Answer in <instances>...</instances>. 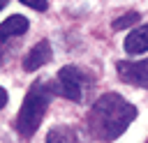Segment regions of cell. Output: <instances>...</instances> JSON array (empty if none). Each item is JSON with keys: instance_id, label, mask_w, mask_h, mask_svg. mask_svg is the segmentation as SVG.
<instances>
[{"instance_id": "cell-4", "label": "cell", "mask_w": 148, "mask_h": 143, "mask_svg": "<svg viewBox=\"0 0 148 143\" xmlns=\"http://www.w3.org/2000/svg\"><path fill=\"white\" fill-rule=\"evenodd\" d=\"M118 69V76L127 83H134V85H141V88H148V60L143 62H127V60H120L116 65Z\"/></svg>"}, {"instance_id": "cell-8", "label": "cell", "mask_w": 148, "mask_h": 143, "mask_svg": "<svg viewBox=\"0 0 148 143\" xmlns=\"http://www.w3.org/2000/svg\"><path fill=\"white\" fill-rule=\"evenodd\" d=\"M46 143H79L76 138V131L67 125H58L53 129H49L46 134Z\"/></svg>"}, {"instance_id": "cell-2", "label": "cell", "mask_w": 148, "mask_h": 143, "mask_svg": "<svg viewBox=\"0 0 148 143\" xmlns=\"http://www.w3.org/2000/svg\"><path fill=\"white\" fill-rule=\"evenodd\" d=\"M53 95H56V90H53V83H49V81H39V83L30 85V90L21 104V111L16 115V122H14V127L21 136L28 138L37 131Z\"/></svg>"}, {"instance_id": "cell-1", "label": "cell", "mask_w": 148, "mask_h": 143, "mask_svg": "<svg viewBox=\"0 0 148 143\" xmlns=\"http://www.w3.org/2000/svg\"><path fill=\"white\" fill-rule=\"evenodd\" d=\"M134 118H136L134 104H130L118 92H106L92 104L88 113V129L92 138L106 143V141H116L132 125Z\"/></svg>"}, {"instance_id": "cell-6", "label": "cell", "mask_w": 148, "mask_h": 143, "mask_svg": "<svg viewBox=\"0 0 148 143\" xmlns=\"http://www.w3.org/2000/svg\"><path fill=\"white\" fill-rule=\"evenodd\" d=\"M125 51H127L130 55H139V53H146V51H148V23L134 28V30L127 35V39H125Z\"/></svg>"}, {"instance_id": "cell-5", "label": "cell", "mask_w": 148, "mask_h": 143, "mask_svg": "<svg viewBox=\"0 0 148 143\" xmlns=\"http://www.w3.org/2000/svg\"><path fill=\"white\" fill-rule=\"evenodd\" d=\"M49 60H51V46H49L46 39H42V42H37V44L32 46V51L25 55L23 69H25V72H37V69L44 67Z\"/></svg>"}, {"instance_id": "cell-10", "label": "cell", "mask_w": 148, "mask_h": 143, "mask_svg": "<svg viewBox=\"0 0 148 143\" xmlns=\"http://www.w3.org/2000/svg\"><path fill=\"white\" fill-rule=\"evenodd\" d=\"M23 5H28V7H32V9H37V12H44L46 9V0H21Z\"/></svg>"}, {"instance_id": "cell-9", "label": "cell", "mask_w": 148, "mask_h": 143, "mask_svg": "<svg viewBox=\"0 0 148 143\" xmlns=\"http://www.w3.org/2000/svg\"><path fill=\"white\" fill-rule=\"evenodd\" d=\"M136 21H139V14H136V12H127V14H123L120 18H116L111 28H113V30H125V28L134 25Z\"/></svg>"}, {"instance_id": "cell-7", "label": "cell", "mask_w": 148, "mask_h": 143, "mask_svg": "<svg viewBox=\"0 0 148 143\" xmlns=\"http://www.w3.org/2000/svg\"><path fill=\"white\" fill-rule=\"evenodd\" d=\"M25 30H28V18L14 14V16H7V18L2 21V25H0V37L7 39V37H12V35H23Z\"/></svg>"}, {"instance_id": "cell-3", "label": "cell", "mask_w": 148, "mask_h": 143, "mask_svg": "<svg viewBox=\"0 0 148 143\" xmlns=\"http://www.w3.org/2000/svg\"><path fill=\"white\" fill-rule=\"evenodd\" d=\"M83 83H86V74L79 67L67 65V67H62L58 72V81L53 83V90H56V95H62V97H67L72 101H79Z\"/></svg>"}, {"instance_id": "cell-11", "label": "cell", "mask_w": 148, "mask_h": 143, "mask_svg": "<svg viewBox=\"0 0 148 143\" xmlns=\"http://www.w3.org/2000/svg\"><path fill=\"white\" fill-rule=\"evenodd\" d=\"M5 104H7V90L2 88V90H0V108H2Z\"/></svg>"}]
</instances>
